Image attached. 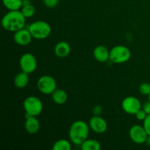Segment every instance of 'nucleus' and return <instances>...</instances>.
<instances>
[{"label":"nucleus","instance_id":"f257e3e1","mask_svg":"<svg viewBox=\"0 0 150 150\" xmlns=\"http://www.w3.org/2000/svg\"><path fill=\"white\" fill-rule=\"evenodd\" d=\"M26 18L21 10H9L1 19L3 29L8 32H16L25 27Z\"/></svg>","mask_w":150,"mask_h":150},{"label":"nucleus","instance_id":"f03ea898","mask_svg":"<svg viewBox=\"0 0 150 150\" xmlns=\"http://www.w3.org/2000/svg\"><path fill=\"white\" fill-rule=\"evenodd\" d=\"M89 125L82 120H77L72 123L69 129V138L72 143L81 145L89 137Z\"/></svg>","mask_w":150,"mask_h":150},{"label":"nucleus","instance_id":"7ed1b4c3","mask_svg":"<svg viewBox=\"0 0 150 150\" xmlns=\"http://www.w3.org/2000/svg\"><path fill=\"white\" fill-rule=\"evenodd\" d=\"M28 29L32 38L37 40H44L48 38L51 33V27L46 21H36L29 26Z\"/></svg>","mask_w":150,"mask_h":150},{"label":"nucleus","instance_id":"20e7f679","mask_svg":"<svg viewBox=\"0 0 150 150\" xmlns=\"http://www.w3.org/2000/svg\"><path fill=\"white\" fill-rule=\"evenodd\" d=\"M23 105L26 117H38L41 114L43 108L41 100L35 96L27 97L23 101Z\"/></svg>","mask_w":150,"mask_h":150},{"label":"nucleus","instance_id":"39448f33","mask_svg":"<svg viewBox=\"0 0 150 150\" xmlns=\"http://www.w3.org/2000/svg\"><path fill=\"white\" fill-rule=\"evenodd\" d=\"M131 57V52L127 47L119 45L110 50L109 60L114 64H122L127 62Z\"/></svg>","mask_w":150,"mask_h":150},{"label":"nucleus","instance_id":"423d86ee","mask_svg":"<svg viewBox=\"0 0 150 150\" xmlns=\"http://www.w3.org/2000/svg\"><path fill=\"white\" fill-rule=\"evenodd\" d=\"M38 89L44 95H51L57 89V81L51 76L45 75L38 79Z\"/></svg>","mask_w":150,"mask_h":150},{"label":"nucleus","instance_id":"0eeeda50","mask_svg":"<svg viewBox=\"0 0 150 150\" xmlns=\"http://www.w3.org/2000/svg\"><path fill=\"white\" fill-rule=\"evenodd\" d=\"M19 65L21 71L30 74L35 71L37 69L38 62L33 54L30 53H26L21 57L19 60Z\"/></svg>","mask_w":150,"mask_h":150},{"label":"nucleus","instance_id":"6e6552de","mask_svg":"<svg viewBox=\"0 0 150 150\" xmlns=\"http://www.w3.org/2000/svg\"><path fill=\"white\" fill-rule=\"evenodd\" d=\"M122 108L123 111L129 114L135 115L138 111L142 108L141 101L133 96L126 97L122 102Z\"/></svg>","mask_w":150,"mask_h":150},{"label":"nucleus","instance_id":"1a4fd4ad","mask_svg":"<svg viewBox=\"0 0 150 150\" xmlns=\"http://www.w3.org/2000/svg\"><path fill=\"white\" fill-rule=\"evenodd\" d=\"M129 136L134 143L142 144L146 142L148 134L143 125H135L130 127L129 130Z\"/></svg>","mask_w":150,"mask_h":150},{"label":"nucleus","instance_id":"9d476101","mask_svg":"<svg viewBox=\"0 0 150 150\" xmlns=\"http://www.w3.org/2000/svg\"><path fill=\"white\" fill-rule=\"evenodd\" d=\"M89 126L92 131L98 134L104 133L108 128V124L106 121L100 116L96 115H94L89 120Z\"/></svg>","mask_w":150,"mask_h":150},{"label":"nucleus","instance_id":"9b49d317","mask_svg":"<svg viewBox=\"0 0 150 150\" xmlns=\"http://www.w3.org/2000/svg\"><path fill=\"white\" fill-rule=\"evenodd\" d=\"M32 35H31L30 32L28 29H23L14 32L13 35V39H14L15 42L19 45H27L32 42Z\"/></svg>","mask_w":150,"mask_h":150},{"label":"nucleus","instance_id":"f8f14e48","mask_svg":"<svg viewBox=\"0 0 150 150\" xmlns=\"http://www.w3.org/2000/svg\"><path fill=\"white\" fill-rule=\"evenodd\" d=\"M24 125L26 131L31 135L36 134L39 131L40 127V122L37 119V117H32V116L26 117Z\"/></svg>","mask_w":150,"mask_h":150},{"label":"nucleus","instance_id":"ddd939ff","mask_svg":"<svg viewBox=\"0 0 150 150\" xmlns=\"http://www.w3.org/2000/svg\"><path fill=\"white\" fill-rule=\"evenodd\" d=\"M93 56L99 62H105L109 59L110 51L104 45H98L94 49Z\"/></svg>","mask_w":150,"mask_h":150},{"label":"nucleus","instance_id":"4468645a","mask_svg":"<svg viewBox=\"0 0 150 150\" xmlns=\"http://www.w3.org/2000/svg\"><path fill=\"white\" fill-rule=\"evenodd\" d=\"M54 53L59 58H64L70 53V46L67 42L62 41L58 42L54 48Z\"/></svg>","mask_w":150,"mask_h":150},{"label":"nucleus","instance_id":"2eb2a0df","mask_svg":"<svg viewBox=\"0 0 150 150\" xmlns=\"http://www.w3.org/2000/svg\"><path fill=\"white\" fill-rule=\"evenodd\" d=\"M29 81V74L25 72L21 71L18 73L14 79V84L16 87L18 89H23L26 87Z\"/></svg>","mask_w":150,"mask_h":150},{"label":"nucleus","instance_id":"dca6fc26","mask_svg":"<svg viewBox=\"0 0 150 150\" xmlns=\"http://www.w3.org/2000/svg\"><path fill=\"white\" fill-rule=\"evenodd\" d=\"M51 98H52L53 101L56 104H57V105H63L67 100V94L63 89H57L51 94Z\"/></svg>","mask_w":150,"mask_h":150},{"label":"nucleus","instance_id":"f3484780","mask_svg":"<svg viewBox=\"0 0 150 150\" xmlns=\"http://www.w3.org/2000/svg\"><path fill=\"white\" fill-rule=\"evenodd\" d=\"M81 148L83 150H100L101 149V145L98 141L87 139L81 144Z\"/></svg>","mask_w":150,"mask_h":150},{"label":"nucleus","instance_id":"a211bd4d","mask_svg":"<svg viewBox=\"0 0 150 150\" xmlns=\"http://www.w3.org/2000/svg\"><path fill=\"white\" fill-rule=\"evenodd\" d=\"M2 3L8 10H19L23 7V0H2Z\"/></svg>","mask_w":150,"mask_h":150},{"label":"nucleus","instance_id":"6ab92c4d","mask_svg":"<svg viewBox=\"0 0 150 150\" xmlns=\"http://www.w3.org/2000/svg\"><path fill=\"white\" fill-rule=\"evenodd\" d=\"M71 144L69 141L65 139H59L54 144L52 149L54 150H70Z\"/></svg>","mask_w":150,"mask_h":150},{"label":"nucleus","instance_id":"aec40b11","mask_svg":"<svg viewBox=\"0 0 150 150\" xmlns=\"http://www.w3.org/2000/svg\"><path fill=\"white\" fill-rule=\"evenodd\" d=\"M21 11L22 14L24 16V17L26 18H31L35 14V7L33 4H27V5H23V7L21 9Z\"/></svg>","mask_w":150,"mask_h":150},{"label":"nucleus","instance_id":"412c9836","mask_svg":"<svg viewBox=\"0 0 150 150\" xmlns=\"http://www.w3.org/2000/svg\"><path fill=\"white\" fill-rule=\"evenodd\" d=\"M139 92L143 95H149L150 94V83H141L139 87Z\"/></svg>","mask_w":150,"mask_h":150},{"label":"nucleus","instance_id":"4be33fe9","mask_svg":"<svg viewBox=\"0 0 150 150\" xmlns=\"http://www.w3.org/2000/svg\"><path fill=\"white\" fill-rule=\"evenodd\" d=\"M148 114L145 112L144 110L142 109V108H141L139 111H138L136 113V114H135L136 119H137L138 120H139V121H144V120L146 119V116Z\"/></svg>","mask_w":150,"mask_h":150},{"label":"nucleus","instance_id":"5701e85b","mask_svg":"<svg viewBox=\"0 0 150 150\" xmlns=\"http://www.w3.org/2000/svg\"><path fill=\"white\" fill-rule=\"evenodd\" d=\"M59 0H43V3L45 7L48 8H53L55 7L58 4Z\"/></svg>","mask_w":150,"mask_h":150},{"label":"nucleus","instance_id":"b1692460","mask_svg":"<svg viewBox=\"0 0 150 150\" xmlns=\"http://www.w3.org/2000/svg\"><path fill=\"white\" fill-rule=\"evenodd\" d=\"M143 126L147 134L150 135V114H148L146 119L143 121Z\"/></svg>","mask_w":150,"mask_h":150},{"label":"nucleus","instance_id":"393cba45","mask_svg":"<svg viewBox=\"0 0 150 150\" xmlns=\"http://www.w3.org/2000/svg\"><path fill=\"white\" fill-rule=\"evenodd\" d=\"M142 109L144 110L147 114H150V102L149 100L144 103V105H142Z\"/></svg>","mask_w":150,"mask_h":150},{"label":"nucleus","instance_id":"a878e982","mask_svg":"<svg viewBox=\"0 0 150 150\" xmlns=\"http://www.w3.org/2000/svg\"><path fill=\"white\" fill-rule=\"evenodd\" d=\"M102 113V108L100 105H96L93 108V114L94 115L100 116Z\"/></svg>","mask_w":150,"mask_h":150},{"label":"nucleus","instance_id":"bb28decb","mask_svg":"<svg viewBox=\"0 0 150 150\" xmlns=\"http://www.w3.org/2000/svg\"><path fill=\"white\" fill-rule=\"evenodd\" d=\"M32 4V3H31V0H23V6L27 5V4Z\"/></svg>","mask_w":150,"mask_h":150},{"label":"nucleus","instance_id":"cd10ccee","mask_svg":"<svg viewBox=\"0 0 150 150\" xmlns=\"http://www.w3.org/2000/svg\"><path fill=\"white\" fill-rule=\"evenodd\" d=\"M145 143L148 145V146H150V135H148L147 138H146V140Z\"/></svg>","mask_w":150,"mask_h":150},{"label":"nucleus","instance_id":"c85d7f7f","mask_svg":"<svg viewBox=\"0 0 150 150\" xmlns=\"http://www.w3.org/2000/svg\"><path fill=\"white\" fill-rule=\"evenodd\" d=\"M148 97H149V98H148V99H149V100H149V102H150V94H149V95H148Z\"/></svg>","mask_w":150,"mask_h":150}]
</instances>
